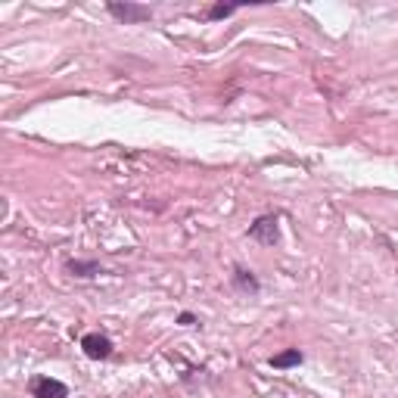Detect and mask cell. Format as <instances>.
<instances>
[{"instance_id":"cell-6","label":"cell","mask_w":398,"mask_h":398,"mask_svg":"<svg viewBox=\"0 0 398 398\" xmlns=\"http://www.w3.org/2000/svg\"><path fill=\"white\" fill-rule=\"evenodd\" d=\"M66 271L72 277H97V274H103V268H100V262H94V258H69L66 262Z\"/></svg>"},{"instance_id":"cell-5","label":"cell","mask_w":398,"mask_h":398,"mask_svg":"<svg viewBox=\"0 0 398 398\" xmlns=\"http://www.w3.org/2000/svg\"><path fill=\"white\" fill-rule=\"evenodd\" d=\"M230 286H234L236 292H243V296H258V292H262V283H258V277L246 264H234V268H230Z\"/></svg>"},{"instance_id":"cell-4","label":"cell","mask_w":398,"mask_h":398,"mask_svg":"<svg viewBox=\"0 0 398 398\" xmlns=\"http://www.w3.org/2000/svg\"><path fill=\"white\" fill-rule=\"evenodd\" d=\"M81 352H85L90 361H106V358H113L115 346L106 333H85V336H81Z\"/></svg>"},{"instance_id":"cell-3","label":"cell","mask_w":398,"mask_h":398,"mask_svg":"<svg viewBox=\"0 0 398 398\" xmlns=\"http://www.w3.org/2000/svg\"><path fill=\"white\" fill-rule=\"evenodd\" d=\"M29 395L31 398H69V386L57 376L38 374L29 380Z\"/></svg>"},{"instance_id":"cell-1","label":"cell","mask_w":398,"mask_h":398,"mask_svg":"<svg viewBox=\"0 0 398 398\" xmlns=\"http://www.w3.org/2000/svg\"><path fill=\"white\" fill-rule=\"evenodd\" d=\"M106 13L113 19H118L122 25H141V22H150L152 19V6L134 3V0H109Z\"/></svg>"},{"instance_id":"cell-2","label":"cell","mask_w":398,"mask_h":398,"mask_svg":"<svg viewBox=\"0 0 398 398\" xmlns=\"http://www.w3.org/2000/svg\"><path fill=\"white\" fill-rule=\"evenodd\" d=\"M249 240L262 243V246H277L280 243V218L277 215H258L246 230Z\"/></svg>"},{"instance_id":"cell-8","label":"cell","mask_w":398,"mask_h":398,"mask_svg":"<svg viewBox=\"0 0 398 398\" xmlns=\"http://www.w3.org/2000/svg\"><path fill=\"white\" fill-rule=\"evenodd\" d=\"M234 13H236V3H212V6H208V19H212V22L234 16Z\"/></svg>"},{"instance_id":"cell-7","label":"cell","mask_w":398,"mask_h":398,"mask_svg":"<svg viewBox=\"0 0 398 398\" xmlns=\"http://www.w3.org/2000/svg\"><path fill=\"white\" fill-rule=\"evenodd\" d=\"M302 361H305V355L299 352V348H283V352L271 355L268 364H271V367H277V370H290V367H299Z\"/></svg>"},{"instance_id":"cell-9","label":"cell","mask_w":398,"mask_h":398,"mask_svg":"<svg viewBox=\"0 0 398 398\" xmlns=\"http://www.w3.org/2000/svg\"><path fill=\"white\" fill-rule=\"evenodd\" d=\"M178 324L180 327H193V324H197V314H193V311H180L178 314Z\"/></svg>"}]
</instances>
